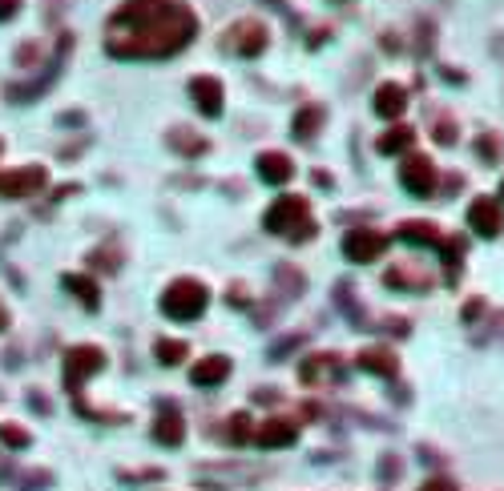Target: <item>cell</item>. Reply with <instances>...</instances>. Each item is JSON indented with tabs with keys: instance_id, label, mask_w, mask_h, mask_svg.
Masks as SVG:
<instances>
[{
	"instance_id": "obj_20",
	"label": "cell",
	"mask_w": 504,
	"mask_h": 491,
	"mask_svg": "<svg viewBox=\"0 0 504 491\" xmlns=\"http://www.w3.org/2000/svg\"><path fill=\"white\" fill-rule=\"evenodd\" d=\"M412 141H415L412 125H391L388 133H380V141H375V149H380L383 157H391V153H404V149H412Z\"/></svg>"
},
{
	"instance_id": "obj_19",
	"label": "cell",
	"mask_w": 504,
	"mask_h": 491,
	"mask_svg": "<svg viewBox=\"0 0 504 491\" xmlns=\"http://www.w3.org/2000/svg\"><path fill=\"white\" fill-rule=\"evenodd\" d=\"M323 121H327L323 105H303V109L295 113L291 129H295V137H299V141H311V137H315L319 129H323Z\"/></svg>"
},
{
	"instance_id": "obj_31",
	"label": "cell",
	"mask_w": 504,
	"mask_h": 491,
	"mask_svg": "<svg viewBox=\"0 0 504 491\" xmlns=\"http://www.w3.org/2000/svg\"><path fill=\"white\" fill-rule=\"evenodd\" d=\"M33 61H37V45H25L17 53V64H33Z\"/></svg>"
},
{
	"instance_id": "obj_18",
	"label": "cell",
	"mask_w": 504,
	"mask_h": 491,
	"mask_svg": "<svg viewBox=\"0 0 504 491\" xmlns=\"http://www.w3.org/2000/svg\"><path fill=\"white\" fill-rule=\"evenodd\" d=\"M190 378H194V386H222L230 378V359L226 354H210V359L194 362Z\"/></svg>"
},
{
	"instance_id": "obj_26",
	"label": "cell",
	"mask_w": 504,
	"mask_h": 491,
	"mask_svg": "<svg viewBox=\"0 0 504 491\" xmlns=\"http://www.w3.org/2000/svg\"><path fill=\"white\" fill-rule=\"evenodd\" d=\"M0 439H4V447H13V451H25L29 443H33V435H29L25 427L9 423V427H0Z\"/></svg>"
},
{
	"instance_id": "obj_14",
	"label": "cell",
	"mask_w": 504,
	"mask_h": 491,
	"mask_svg": "<svg viewBox=\"0 0 504 491\" xmlns=\"http://www.w3.org/2000/svg\"><path fill=\"white\" fill-rule=\"evenodd\" d=\"M383 282H388L391 290H428L431 274L423 270L420 262H399V266H391V270L383 274Z\"/></svg>"
},
{
	"instance_id": "obj_5",
	"label": "cell",
	"mask_w": 504,
	"mask_h": 491,
	"mask_svg": "<svg viewBox=\"0 0 504 491\" xmlns=\"http://www.w3.org/2000/svg\"><path fill=\"white\" fill-rule=\"evenodd\" d=\"M267 40H270V32L262 21H235L226 29V40H222V45L238 56H259V53H267Z\"/></svg>"
},
{
	"instance_id": "obj_17",
	"label": "cell",
	"mask_w": 504,
	"mask_h": 491,
	"mask_svg": "<svg viewBox=\"0 0 504 491\" xmlns=\"http://www.w3.org/2000/svg\"><path fill=\"white\" fill-rule=\"evenodd\" d=\"M375 113L380 117H388V121H396V117H404V109H407V89L404 85H396V80H388V85H380L375 89Z\"/></svg>"
},
{
	"instance_id": "obj_13",
	"label": "cell",
	"mask_w": 504,
	"mask_h": 491,
	"mask_svg": "<svg viewBox=\"0 0 504 491\" xmlns=\"http://www.w3.org/2000/svg\"><path fill=\"white\" fill-rule=\"evenodd\" d=\"M295 439H299V423H291V419H267V423L254 431V443H259V447H270V451L291 447Z\"/></svg>"
},
{
	"instance_id": "obj_21",
	"label": "cell",
	"mask_w": 504,
	"mask_h": 491,
	"mask_svg": "<svg viewBox=\"0 0 504 491\" xmlns=\"http://www.w3.org/2000/svg\"><path fill=\"white\" fill-rule=\"evenodd\" d=\"M170 149L182 153V157H198V153H206V137H198L194 129L178 125V129H170Z\"/></svg>"
},
{
	"instance_id": "obj_23",
	"label": "cell",
	"mask_w": 504,
	"mask_h": 491,
	"mask_svg": "<svg viewBox=\"0 0 504 491\" xmlns=\"http://www.w3.org/2000/svg\"><path fill=\"white\" fill-rule=\"evenodd\" d=\"M186 354H190V346L182 338H158L154 343V359L162 367H178V362H186Z\"/></svg>"
},
{
	"instance_id": "obj_11",
	"label": "cell",
	"mask_w": 504,
	"mask_h": 491,
	"mask_svg": "<svg viewBox=\"0 0 504 491\" xmlns=\"http://www.w3.org/2000/svg\"><path fill=\"white\" fill-rule=\"evenodd\" d=\"M190 97H194V105L206 113V117H222L226 93H222V80L218 77H194V80H190Z\"/></svg>"
},
{
	"instance_id": "obj_6",
	"label": "cell",
	"mask_w": 504,
	"mask_h": 491,
	"mask_svg": "<svg viewBox=\"0 0 504 491\" xmlns=\"http://www.w3.org/2000/svg\"><path fill=\"white\" fill-rule=\"evenodd\" d=\"M399 182H404V190L415 193V198L431 193L436 190V161H431L428 153H412V157L399 165Z\"/></svg>"
},
{
	"instance_id": "obj_3",
	"label": "cell",
	"mask_w": 504,
	"mask_h": 491,
	"mask_svg": "<svg viewBox=\"0 0 504 491\" xmlns=\"http://www.w3.org/2000/svg\"><path fill=\"white\" fill-rule=\"evenodd\" d=\"M206 302H210V294H206L202 282L178 278V282H170V286H166L162 314H166V318H174V322H194V318H202V314H206Z\"/></svg>"
},
{
	"instance_id": "obj_7",
	"label": "cell",
	"mask_w": 504,
	"mask_h": 491,
	"mask_svg": "<svg viewBox=\"0 0 504 491\" xmlns=\"http://www.w3.org/2000/svg\"><path fill=\"white\" fill-rule=\"evenodd\" d=\"M45 182H49V174L37 165L9 169V174H0V198H33L45 190Z\"/></svg>"
},
{
	"instance_id": "obj_29",
	"label": "cell",
	"mask_w": 504,
	"mask_h": 491,
	"mask_svg": "<svg viewBox=\"0 0 504 491\" xmlns=\"http://www.w3.org/2000/svg\"><path fill=\"white\" fill-rule=\"evenodd\" d=\"M420 491H460V487H456L452 479H444V475H436V479H428Z\"/></svg>"
},
{
	"instance_id": "obj_32",
	"label": "cell",
	"mask_w": 504,
	"mask_h": 491,
	"mask_svg": "<svg viewBox=\"0 0 504 491\" xmlns=\"http://www.w3.org/2000/svg\"><path fill=\"white\" fill-rule=\"evenodd\" d=\"M9 326V310H4V306H0V330Z\"/></svg>"
},
{
	"instance_id": "obj_2",
	"label": "cell",
	"mask_w": 504,
	"mask_h": 491,
	"mask_svg": "<svg viewBox=\"0 0 504 491\" xmlns=\"http://www.w3.org/2000/svg\"><path fill=\"white\" fill-rule=\"evenodd\" d=\"M262 225H267L270 233H278V238L286 241H307L315 238V217H311V206L303 198H278L275 206L267 209V217H262Z\"/></svg>"
},
{
	"instance_id": "obj_15",
	"label": "cell",
	"mask_w": 504,
	"mask_h": 491,
	"mask_svg": "<svg viewBox=\"0 0 504 491\" xmlns=\"http://www.w3.org/2000/svg\"><path fill=\"white\" fill-rule=\"evenodd\" d=\"M359 370H367V375H380V378H396L399 370V359L388 351V346H363L355 359Z\"/></svg>"
},
{
	"instance_id": "obj_9",
	"label": "cell",
	"mask_w": 504,
	"mask_h": 491,
	"mask_svg": "<svg viewBox=\"0 0 504 491\" xmlns=\"http://www.w3.org/2000/svg\"><path fill=\"white\" fill-rule=\"evenodd\" d=\"M468 225H472V233H480V238H500V230H504V209H500V201L476 198V201L468 206Z\"/></svg>"
},
{
	"instance_id": "obj_1",
	"label": "cell",
	"mask_w": 504,
	"mask_h": 491,
	"mask_svg": "<svg viewBox=\"0 0 504 491\" xmlns=\"http://www.w3.org/2000/svg\"><path fill=\"white\" fill-rule=\"evenodd\" d=\"M198 37V16L174 0H125L106 29V48L117 61L174 56Z\"/></svg>"
},
{
	"instance_id": "obj_34",
	"label": "cell",
	"mask_w": 504,
	"mask_h": 491,
	"mask_svg": "<svg viewBox=\"0 0 504 491\" xmlns=\"http://www.w3.org/2000/svg\"><path fill=\"white\" fill-rule=\"evenodd\" d=\"M0 149H4V145H0Z\"/></svg>"
},
{
	"instance_id": "obj_28",
	"label": "cell",
	"mask_w": 504,
	"mask_h": 491,
	"mask_svg": "<svg viewBox=\"0 0 504 491\" xmlns=\"http://www.w3.org/2000/svg\"><path fill=\"white\" fill-rule=\"evenodd\" d=\"M436 141L440 145H452L456 141V125H452V121H440V125H436Z\"/></svg>"
},
{
	"instance_id": "obj_10",
	"label": "cell",
	"mask_w": 504,
	"mask_h": 491,
	"mask_svg": "<svg viewBox=\"0 0 504 491\" xmlns=\"http://www.w3.org/2000/svg\"><path fill=\"white\" fill-rule=\"evenodd\" d=\"M154 439L162 447H178L186 439V423H182V411L174 402H158V419H154Z\"/></svg>"
},
{
	"instance_id": "obj_25",
	"label": "cell",
	"mask_w": 504,
	"mask_h": 491,
	"mask_svg": "<svg viewBox=\"0 0 504 491\" xmlns=\"http://www.w3.org/2000/svg\"><path fill=\"white\" fill-rule=\"evenodd\" d=\"M226 439H230V443H246V439H254V431H251V415H243V411H238V415H230V419H226Z\"/></svg>"
},
{
	"instance_id": "obj_30",
	"label": "cell",
	"mask_w": 504,
	"mask_h": 491,
	"mask_svg": "<svg viewBox=\"0 0 504 491\" xmlns=\"http://www.w3.org/2000/svg\"><path fill=\"white\" fill-rule=\"evenodd\" d=\"M21 13V0H0V21H13Z\"/></svg>"
},
{
	"instance_id": "obj_22",
	"label": "cell",
	"mask_w": 504,
	"mask_h": 491,
	"mask_svg": "<svg viewBox=\"0 0 504 491\" xmlns=\"http://www.w3.org/2000/svg\"><path fill=\"white\" fill-rule=\"evenodd\" d=\"M65 290L69 294H77L90 310H98V302H101V290H98V282L93 278H85V274H65Z\"/></svg>"
},
{
	"instance_id": "obj_12",
	"label": "cell",
	"mask_w": 504,
	"mask_h": 491,
	"mask_svg": "<svg viewBox=\"0 0 504 491\" xmlns=\"http://www.w3.org/2000/svg\"><path fill=\"white\" fill-rule=\"evenodd\" d=\"M396 238L407 241V246H431V250H444V246H448L444 230H440L436 222H420V217H412V222L399 225Z\"/></svg>"
},
{
	"instance_id": "obj_33",
	"label": "cell",
	"mask_w": 504,
	"mask_h": 491,
	"mask_svg": "<svg viewBox=\"0 0 504 491\" xmlns=\"http://www.w3.org/2000/svg\"><path fill=\"white\" fill-rule=\"evenodd\" d=\"M496 201H504V182H500V198H496Z\"/></svg>"
},
{
	"instance_id": "obj_16",
	"label": "cell",
	"mask_w": 504,
	"mask_h": 491,
	"mask_svg": "<svg viewBox=\"0 0 504 491\" xmlns=\"http://www.w3.org/2000/svg\"><path fill=\"white\" fill-rule=\"evenodd\" d=\"M259 177L267 185H286L295 177V165H291V157L286 153H278V149H267V153H259Z\"/></svg>"
},
{
	"instance_id": "obj_24",
	"label": "cell",
	"mask_w": 504,
	"mask_h": 491,
	"mask_svg": "<svg viewBox=\"0 0 504 491\" xmlns=\"http://www.w3.org/2000/svg\"><path fill=\"white\" fill-rule=\"evenodd\" d=\"M335 354H311L307 362L299 367V378L303 383H319V378H327V375H335Z\"/></svg>"
},
{
	"instance_id": "obj_27",
	"label": "cell",
	"mask_w": 504,
	"mask_h": 491,
	"mask_svg": "<svg viewBox=\"0 0 504 491\" xmlns=\"http://www.w3.org/2000/svg\"><path fill=\"white\" fill-rule=\"evenodd\" d=\"M476 153H480V157H484V161H500V141H496V137H480V141H476Z\"/></svg>"
},
{
	"instance_id": "obj_8",
	"label": "cell",
	"mask_w": 504,
	"mask_h": 491,
	"mask_svg": "<svg viewBox=\"0 0 504 491\" xmlns=\"http://www.w3.org/2000/svg\"><path fill=\"white\" fill-rule=\"evenodd\" d=\"M383 250H388V233H380V230H351L347 238H343V254L359 266L375 262Z\"/></svg>"
},
{
	"instance_id": "obj_4",
	"label": "cell",
	"mask_w": 504,
	"mask_h": 491,
	"mask_svg": "<svg viewBox=\"0 0 504 491\" xmlns=\"http://www.w3.org/2000/svg\"><path fill=\"white\" fill-rule=\"evenodd\" d=\"M98 370H106V351L93 343H77L65 351V386L69 394H73V407L81 411V386L90 375H98Z\"/></svg>"
}]
</instances>
